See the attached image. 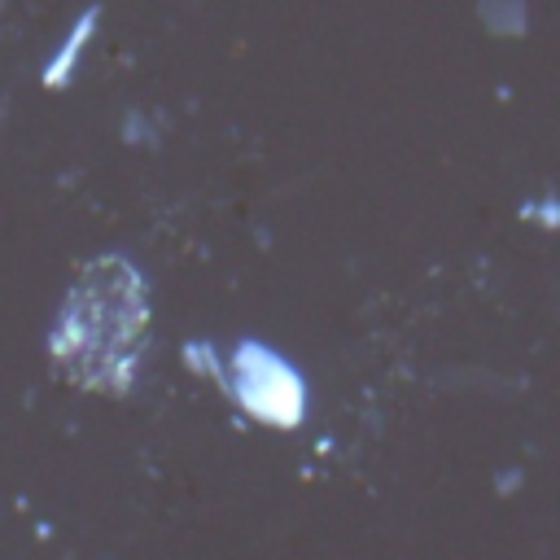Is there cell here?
Wrapping results in <instances>:
<instances>
[{"label": "cell", "instance_id": "obj_1", "mask_svg": "<svg viewBox=\"0 0 560 560\" xmlns=\"http://www.w3.org/2000/svg\"><path fill=\"white\" fill-rule=\"evenodd\" d=\"M149 346V289L140 271L118 258H92L48 332V354L57 372L92 394H127Z\"/></svg>", "mask_w": 560, "mask_h": 560}, {"label": "cell", "instance_id": "obj_2", "mask_svg": "<svg viewBox=\"0 0 560 560\" xmlns=\"http://www.w3.org/2000/svg\"><path fill=\"white\" fill-rule=\"evenodd\" d=\"M232 372V394L236 402L258 420V424H298L302 411H306V398H302V381L298 372L271 354L267 346H241L228 363Z\"/></svg>", "mask_w": 560, "mask_h": 560}, {"label": "cell", "instance_id": "obj_3", "mask_svg": "<svg viewBox=\"0 0 560 560\" xmlns=\"http://www.w3.org/2000/svg\"><path fill=\"white\" fill-rule=\"evenodd\" d=\"M92 26H96V13H88V18H79V22H74L70 39L61 44V52H57V57L48 61V70H44V83H48V88H61V83L70 79V66L79 61V48L92 39Z\"/></svg>", "mask_w": 560, "mask_h": 560}]
</instances>
